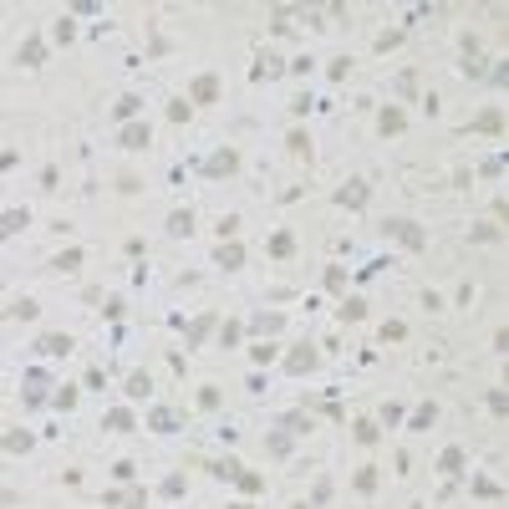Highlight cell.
Masks as SVG:
<instances>
[{
  "instance_id": "cell-1",
  "label": "cell",
  "mask_w": 509,
  "mask_h": 509,
  "mask_svg": "<svg viewBox=\"0 0 509 509\" xmlns=\"http://www.w3.org/2000/svg\"><path fill=\"white\" fill-rule=\"evenodd\" d=\"M377 235H387V240H402L413 254L428 245V235H423V224L418 219H397V214H387V219H377Z\"/></svg>"
},
{
  "instance_id": "cell-2",
  "label": "cell",
  "mask_w": 509,
  "mask_h": 509,
  "mask_svg": "<svg viewBox=\"0 0 509 509\" xmlns=\"http://www.w3.org/2000/svg\"><path fill=\"white\" fill-rule=\"evenodd\" d=\"M20 402H26L31 413H41L51 402V372L46 367H31L26 377H20Z\"/></svg>"
},
{
  "instance_id": "cell-3",
  "label": "cell",
  "mask_w": 509,
  "mask_h": 509,
  "mask_svg": "<svg viewBox=\"0 0 509 509\" xmlns=\"http://www.w3.org/2000/svg\"><path fill=\"white\" fill-rule=\"evenodd\" d=\"M336 204H342V209H352V214H362V209L372 204V183H367L362 174H356V179H347L342 188H336Z\"/></svg>"
},
{
  "instance_id": "cell-4",
  "label": "cell",
  "mask_w": 509,
  "mask_h": 509,
  "mask_svg": "<svg viewBox=\"0 0 509 509\" xmlns=\"http://www.w3.org/2000/svg\"><path fill=\"white\" fill-rule=\"evenodd\" d=\"M316 367H321V352H316L311 342H295V347L285 352V372H290V377H306V372H316Z\"/></svg>"
},
{
  "instance_id": "cell-5",
  "label": "cell",
  "mask_w": 509,
  "mask_h": 509,
  "mask_svg": "<svg viewBox=\"0 0 509 509\" xmlns=\"http://www.w3.org/2000/svg\"><path fill=\"white\" fill-rule=\"evenodd\" d=\"M204 174L209 179H235L240 174V153H235V148H214V153L204 158Z\"/></svg>"
},
{
  "instance_id": "cell-6",
  "label": "cell",
  "mask_w": 509,
  "mask_h": 509,
  "mask_svg": "<svg viewBox=\"0 0 509 509\" xmlns=\"http://www.w3.org/2000/svg\"><path fill=\"white\" fill-rule=\"evenodd\" d=\"M224 87H219V77L214 72H199L194 82H188V102H194V108H209V102H214Z\"/></svg>"
},
{
  "instance_id": "cell-7",
  "label": "cell",
  "mask_w": 509,
  "mask_h": 509,
  "mask_svg": "<svg viewBox=\"0 0 509 509\" xmlns=\"http://www.w3.org/2000/svg\"><path fill=\"white\" fill-rule=\"evenodd\" d=\"M285 72V56L281 51H260L250 61V82H270V77H281Z\"/></svg>"
},
{
  "instance_id": "cell-8",
  "label": "cell",
  "mask_w": 509,
  "mask_h": 509,
  "mask_svg": "<svg viewBox=\"0 0 509 509\" xmlns=\"http://www.w3.org/2000/svg\"><path fill=\"white\" fill-rule=\"evenodd\" d=\"M463 133H479V138H504V112H499V108H484L469 127H463Z\"/></svg>"
},
{
  "instance_id": "cell-9",
  "label": "cell",
  "mask_w": 509,
  "mask_h": 509,
  "mask_svg": "<svg viewBox=\"0 0 509 509\" xmlns=\"http://www.w3.org/2000/svg\"><path fill=\"white\" fill-rule=\"evenodd\" d=\"M163 229H168V240H188V235L199 229V219H194V209H174Z\"/></svg>"
},
{
  "instance_id": "cell-10",
  "label": "cell",
  "mask_w": 509,
  "mask_h": 509,
  "mask_svg": "<svg viewBox=\"0 0 509 509\" xmlns=\"http://www.w3.org/2000/svg\"><path fill=\"white\" fill-rule=\"evenodd\" d=\"M209 331H214V311H204V316H194V321H188V326H183V342H188V347H194V352H199V347L209 342Z\"/></svg>"
},
{
  "instance_id": "cell-11",
  "label": "cell",
  "mask_w": 509,
  "mask_h": 509,
  "mask_svg": "<svg viewBox=\"0 0 509 509\" xmlns=\"http://www.w3.org/2000/svg\"><path fill=\"white\" fill-rule=\"evenodd\" d=\"M377 127H382V138L408 133V112H402V108H382V112H377Z\"/></svg>"
},
{
  "instance_id": "cell-12",
  "label": "cell",
  "mask_w": 509,
  "mask_h": 509,
  "mask_svg": "<svg viewBox=\"0 0 509 509\" xmlns=\"http://www.w3.org/2000/svg\"><path fill=\"white\" fill-rule=\"evenodd\" d=\"M117 143L122 148H148V143H153V127H148V122H122Z\"/></svg>"
},
{
  "instance_id": "cell-13",
  "label": "cell",
  "mask_w": 509,
  "mask_h": 509,
  "mask_svg": "<svg viewBox=\"0 0 509 509\" xmlns=\"http://www.w3.org/2000/svg\"><path fill=\"white\" fill-rule=\"evenodd\" d=\"M15 61H20V67H41V61H46V41L26 36V41H20V51H15Z\"/></svg>"
},
{
  "instance_id": "cell-14",
  "label": "cell",
  "mask_w": 509,
  "mask_h": 509,
  "mask_svg": "<svg viewBox=\"0 0 509 509\" xmlns=\"http://www.w3.org/2000/svg\"><path fill=\"white\" fill-rule=\"evenodd\" d=\"M148 428H153V433H179L183 418H179L174 408H153V413H148Z\"/></svg>"
},
{
  "instance_id": "cell-15",
  "label": "cell",
  "mask_w": 509,
  "mask_h": 509,
  "mask_svg": "<svg viewBox=\"0 0 509 509\" xmlns=\"http://www.w3.org/2000/svg\"><path fill=\"white\" fill-rule=\"evenodd\" d=\"M265 250H270V260H295V235L290 229H275Z\"/></svg>"
},
{
  "instance_id": "cell-16",
  "label": "cell",
  "mask_w": 509,
  "mask_h": 509,
  "mask_svg": "<svg viewBox=\"0 0 509 509\" xmlns=\"http://www.w3.org/2000/svg\"><path fill=\"white\" fill-rule=\"evenodd\" d=\"M138 108H143V92H122V97L112 102V117H117V122H138Z\"/></svg>"
},
{
  "instance_id": "cell-17",
  "label": "cell",
  "mask_w": 509,
  "mask_h": 509,
  "mask_svg": "<svg viewBox=\"0 0 509 509\" xmlns=\"http://www.w3.org/2000/svg\"><path fill=\"white\" fill-rule=\"evenodd\" d=\"M214 265H219V270H240V265H245V245L224 240V245L214 250Z\"/></svg>"
},
{
  "instance_id": "cell-18",
  "label": "cell",
  "mask_w": 509,
  "mask_h": 509,
  "mask_svg": "<svg viewBox=\"0 0 509 509\" xmlns=\"http://www.w3.org/2000/svg\"><path fill=\"white\" fill-rule=\"evenodd\" d=\"M36 352L41 356H67L72 352V336L67 331H51V336H41V342H36Z\"/></svg>"
},
{
  "instance_id": "cell-19",
  "label": "cell",
  "mask_w": 509,
  "mask_h": 509,
  "mask_svg": "<svg viewBox=\"0 0 509 509\" xmlns=\"http://www.w3.org/2000/svg\"><path fill=\"white\" fill-rule=\"evenodd\" d=\"M352 433H356V443H362V449H377L382 423H377V418H356V423H352Z\"/></svg>"
},
{
  "instance_id": "cell-20",
  "label": "cell",
  "mask_w": 509,
  "mask_h": 509,
  "mask_svg": "<svg viewBox=\"0 0 509 509\" xmlns=\"http://www.w3.org/2000/svg\"><path fill=\"white\" fill-rule=\"evenodd\" d=\"M26 224H31V209H20V204H15V209H6V214H0V235L11 240L15 229H26Z\"/></svg>"
},
{
  "instance_id": "cell-21",
  "label": "cell",
  "mask_w": 509,
  "mask_h": 509,
  "mask_svg": "<svg viewBox=\"0 0 509 509\" xmlns=\"http://www.w3.org/2000/svg\"><path fill=\"white\" fill-rule=\"evenodd\" d=\"M122 392H127V402H143L148 392H153V377H148V372H133V377L122 382Z\"/></svg>"
},
{
  "instance_id": "cell-22",
  "label": "cell",
  "mask_w": 509,
  "mask_h": 509,
  "mask_svg": "<svg viewBox=\"0 0 509 509\" xmlns=\"http://www.w3.org/2000/svg\"><path fill=\"white\" fill-rule=\"evenodd\" d=\"M275 428H285V433H311L316 418H306V413H281V418H275Z\"/></svg>"
},
{
  "instance_id": "cell-23",
  "label": "cell",
  "mask_w": 509,
  "mask_h": 509,
  "mask_svg": "<svg viewBox=\"0 0 509 509\" xmlns=\"http://www.w3.org/2000/svg\"><path fill=\"white\" fill-rule=\"evenodd\" d=\"M402 423H408V428H418V433L433 428V423H438V402H423V408H418L413 418H402Z\"/></svg>"
},
{
  "instance_id": "cell-24",
  "label": "cell",
  "mask_w": 509,
  "mask_h": 509,
  "mask_svg": "<svg viewBox=\"0 0 509 509\" xmlns=\"http://www.w3.org/2000/svg\"><path fill=\"white\" fill-rule=\"evenodd\" d=\"M82 260H87V250H61V254H51V270H82Z\"/></svg>"
},
{
  "instance_id": "cell-25",
  "label": "cell",
  "mask_w": 509,
  "mask_h": 509,
  "mask_svg": "<svg viewBox=\"0 0 509 509\" xmlns=\"http://www.w3.org/2000/svg\"><path fill=\"white\" fill-rule=\"evenodd\" d=\"M250 331H260V336H275V331H285V316L265 311V316H254V321H250Z\"/></svg>"
},
{
  "instance_id": "cell-26",
  "label": "cell",
  "mask_w": 509,
  "mask_h": 509,
  "mask_svg": "<svg viewBox=\"0 0 509 509\" xmlns=\"http://www.w3.org/2000/svg\"><path fill=\"white\" fill-rule=\"evenodd\" d=\"M102 423H108L112 433H133V423H138V418H133V408H112V413L102 418Z\"/></svg>"
},
{
  "instance_id": "cell-27",
  "label": "cell",
  "mask_w": 509,
  "mask_h": 509,
  "mask_svg": "<svg viewBox=\"0 0 509 509\" xmlns=\"http://www.w3.org/2000/svg\"><path fill=\"white\" fill-rule=\"evenodd\" d=\"M270 453H275V458H290V453H295V433L275 428V433H270Z\"/></svg>"
},
{
  "instance_id": "cell-28",
  "label": "cell",
  "mask_w": 509,
  "mask_h": 509,
  "mask_svg": "<svg viewBox=\"0 0 509 509\" xmlns=\"http://www.w3.org/2000/svg\"><path fill=\"white\" fill-rule=\"evenodd\" d=\"M31 443H36V438H31L26 428H6V453H31Z\"/></svg>"
},
{
  "instance_id": "cell-29",
  "label": "cell",
  "mask_w": 509,
  "mask_h": 509,
  "mask_svg": "<svg viewBox=\"0 0 509 509\" xmlns=\"http://www.w3.org/2000/svg\"><path fill=\"white\" fill-rule=\"evenodd\" d=\"M204 469L214 474V479H240V463H235V458H204Z\"/></svg>"
},
{
  "instance_id": "cell-30",
  "label": "cell",
  "mask_w": 509,
  "mask_h": 509,
  "mask_svg": "<svg viewBox=\"0 0 509 509\" xmlns=\"http://www.w3.org/2000/svg\"><path fill=\"white\" fill-rule=\"evenodd\" d=\"M245 342V321H235V316H229V321L219 326V347H240Z\"/></svg>"
},
{
  "instance_id": "cell-31",
  "label": "cell",
  "mask_w": 509,
  "mask_h": 509,
  "mask_svg": "<svg viewBox=\"0 0 509 509\" xmlns=\"http://www.w3.org/2000/svg\"><path fill=\"white\" fill-rule=\"evenodd\" d=\"M438 469H443V474H458V469H463V449H458V443H449V449L438 453Z\"/></svg>"
},
{
  "instance_id": "cell-32",
  "label": "cell",
  "mask_w": 509,
  "mask_h": 509,
  "mask_svg": "<svg viewBox=\"0 0 509 509\" xmlns=\"http://www.w3.org/2000/svg\"><path fill=\"white\" fill-rule=\"evenodd\" d=\"M158 494H163V499H183V494H188V479H183V474H168V479L158 484Z\"/></svg>"
},
{
  "instance_id": "cell-33",
  "label": "cell",
  "mask_w": 509,
  "mask_h": 509,
  "mask_svg": "<svg viewBox=\"0 0 509 509\" xmlns=\"http://www.w3.org/2000/svg\"><path fill=\"white\" fill-rule=\"evenodd\" d=\"M36 311H41L36 301H11L6 306V321H36Z\"/></svg>"
},
{
  "instance_id": "cell-34",
  "label": "cell",
  "mask_w": 509,
  "mask_h": 509,
  "mask_svg": "<svg viewBox=\"0 0 509 509\" xmlns=\"http://www.w3.org/2000/svg\"><path fill=\"white\" fill-rule=\"evenodd\" d=\"M285 148H290L295 158H306V163H311V138L301 133V127H295V133H285Z\"/></svg>"
},
{
  "instance_id": "cell-35",
  "label": "cell",
  "mask_w": 509,
  "mask_h": 509,
  "mask_svg": "<svg viewBox=\"0 0 509 509\" xmlns=\"http://www.w3.org/2000/svg\"><path fill=\"white\" fill-rule=\"evenodd\" d=\"M469 240H474V245H489V240H499V224H494V219H479V224L469 229Z\"/></svg>"
},
{
  "instance_id": "cell-36",
  "label": "cell",
  "mask_w": 509,
  "mask_h": 509,
  "mask_svg": "<svg viewBox=\"0 0 509 509\" xmlns=\"http://www.w3.org/2000/svg\"><path fill=\"white\" fill-rule=\"evenodd\" d=\"M402 336H408V326H402V321H382V326H377V342H387V347L402 342Z\"/></svg>"
},
{
  "instance_id": "cell-37",
  "label": "cell",
  "mask_w": 509,
  "mask_h": 509,
  "mask_svg": "<svg viewBox=\"0 0 509 509\" xmlns=\"http://www.w3.org/2000/svg\"><path fill=\"white\" fill-rule=\"evenodd\" d=\"M51 408H56V413H72V408H77V387H72V382H67V387H56Z\"/></svg>"
},
{
  "instance_id": "cell-38",
  "label": "cell",
  "mask_w": 509,
  "mask_h": 509,
  "mask_svg": "<svg viewBox=\"0 0 509 509\" xmlns=\"http://www.w3.org/2000/svg\"><path fill=\"white\" fill-rule=\"evenodd\" d=\"M352 484H356V494H372V489H377V469H372V463H362Z\"/></svg>"
},
{
  "instance_id": "cell-39",
  "label": "cell",
  "mask_w": 509,
  "mask_h": 509,
  "mask_svg": "<svg viewBox=\"0 0 509 509\" xmlns=\"http://www.w3.org/2000/svg\"><path fill=\"white\" fill-rule=\"evenodd\" d=\"M235 484H240V494H265V479H260V474H250V469H240V479H235Z\"/></svg>"
},
{
  "instance_id": "cell-40",
  "label": "cell",
  "mask_w": 509,
  "mask_h": 509,
  "mask_svg": "<svg viewBox=\"0 0 509 509\" xmlns=\"http://www.w3.org/2000/svg\"><path fill=\"white\" fill-rule=\"evenodd\" d=\"M331 494H336V489H331V479L321 474V479L311 484V499H306V504H331Z\"/></svg>"
},
{
  "instance_id": "cell-41",
  "label": "cell",
  "mask_w": 509,
  "mask_h": 509,
  "mask_svg": "<svg viewBox=\"0 0 509 509\" xmlns=\"http://www.w3.org/2000/svg\"><path fill=\"white\" fill-rule=\"evenodd\" d=\"M188 112H194V102H188V97H174V102H168V122H188Z\"/></svg>"
},
{
  "instance_id": "cell-42",
  "label": "cell",
  "mask_w": 509,
  "mask_h": 509,
  "mask_svg": "<svg viewBox=\"0 0 509 509\" xmlns=\"http://www.w3.org/2000/svg\"><path fill=\"white\" fill-rule=\"evenodd\" d=\"M362 316H367V301H362V295H352V301L342 306V321L352 326V321H362Z\"/></svg>"
},
{
  "instance_id": "cell-43",
  "label": "cell",
  "mask_w": 509,
  "mask_h": 509,
  "mask_svg": "<svg viewBox=\"0 0 509 509\" xmlns=\"http://www.w3.org/2000/svg\"><path fill=\"white\" fill-rule=\"evenodd\" d=\"M321 281H326V290L336 295V290H347V270H342V265H326V275H321Z\"/></svg>"
},
{
  "instance_id": "cell-44",
  "label": "cell",
  "mask_w": 509,
  "mask_h": 509,
  "mask_svg": "<svg viewBox=\"0 0 509 509\" xmlns=\"http://www.w3.org/2000/svg\"><path fill=\"white\" fill-rule=\"evenodd\" d=\"M397 97H418V72H397Z\"/></svg>"
},
{
  "instance_id": "cell-45",
  "label": "cell",
  "mask_w": 509,
  "mask_h": 509,
  "mask_svg": "<svg viewBox=\"0 0 509 509\" xmlns=\"http://www.w3.org/2000/svg\"><path fill=\"white\" fill-rule=\"evenodd\" d=\"M484 402H489V413H494V418H504V413H509V397H504V387H489V397H484Z\"/></svg>"
},
{
  "instance_id": "cell-46",
  "label": "cell",
  "mask_w": 509,
  "mask_h": 509,
  "mask_svg": "<svg viewBox=\"0 0 509 509\" xmlns=\"http://www.w3.org/2000/svg\"><path fill=\"white\" fill-rule=\"evenodd\" d=\"M382 428H397V423H402V408H397V402H382Z\"/></svg>"
},
{
  "instance_id": "cell-47",
  "label": "cell",
  "mask_w": 509,
  "mask_h": 509,
  "mask_svg": "<svg viewBox=\"0 0 509 509\" xmlns=\"http://www.w3.org/2000/svg\"><path fill=\"white\" fill-rule=\"evenodd\" d=\"M463 72H469V77H484V72H489V61H484V51H479V56H463Z\"/></svg>"
},
{
  "instance_id": "cell-48",
  "label": "cell",
  "mask_w": 509,
  "mask_h": 509,
  "mask_svg": "<svg viewBox=\"0 0 509 509\" xmlns=\"http://www.w3.org/2000/svg\"><path fill=\"white\" fill-rule=\"evenodd\" d=\"M402 46V31H382L377 36V51H397Z\"/></svg>"
},
{
  "instance_id": "cell-49",
  "label": "cell",
  "mask_w": 509,
  "mask_h": 509,
  "mask_svg": "<svg viewBox=\"0 0 509 509\" xmlns=\"http://www.w3.org/2000/svg\"><path fill=\"white\" fill-rule=\"evenodd\" d=\"M347 72H352V56H336V61H331V67H326V77H331V82H342Z\"/></svg>"
},
{
  "instance_id": "cell-50",
  "label": "cell",
  "mask_w": 509,
  "mask_h": 509,
  "mask_svg": "<svg viewBox=\"0 0 509 509\" xmlns=\"http://www.w3.org/2000/svg\"><path fill=\"white\" fill-rule=\"evenodd\" d=\"M199 408L214 413V408H219V387H199Z\"/></svg>"
},
{
  "instance_id": "cell-51",
  "label": "cell",
  "mask_w": 509,
  "mask_h": 509,
  "mask_svg": "<svg viewBox=\"0 0 509 509\" xmlns=\"http://www.w3.org/2000/svg\"><path fill=\"white\" fill-rule=\"evenodd\" d=\"M474 494L479 499H499V484L494 479H474Z\"/></svg>"
},
{
  "instance_id": "cell-52",
  "label": "cell",
  "mask_w": 509,
  "mask_h": 509,
  "mask_svg": "<svg viewBox=\"0 0 509 509\" xmlns=\"http://www.w3.org/2000/svg\"><path fill=\"white\" fill-rule=\"evenodd\" d=\"M102 311H108V316H112V321H122V311H127V301H122V295H108V301H102Z\"/></svg>"
},
{
  "instance_id": "cell-53",
  "label": "cell",
  "mask_w": 509,
  "mask_h": 509,
  "mask_svg": "<svg viewBox=\"0 0 509 509\" xmlns=\"http://www.w3.org/2000/svg\"><path fill=\"white\" fill-rule=\"evenodd\" d=\"M72 36H77V26H72V15H61V20H56V41H61V46H67V41H72Z\"/></svg>"
},
{
  "instance_id": "cell-54",
  "label": "cell",
  "mask_w": 509,
  "mask_h": 509,
  "mask_svg": "<svg viewBox=\"0 0 509 509\" xmlns=\"http://www.w3.org/2000/svg\"><path fill=\"white\" fill-rule=\"evenodd\" d=\"M458 46H463V56H479V36H474V31H463V36H458Z\"/></svg>"
},
{
  "instance_id": "cell-55",
  "label": "cell",
  "mask_w": 509,
  "mask_h": 509,
  "mask_svg": "<svg viewBox=\"0 0 509 509\" xmlns=\"http://www.w3.org/2000/svg\"><path fill=\"white\" fill-rule=\"evenodd\" d=\"M479 174H484V179H499V174H504V158H484Z\"/></svg>"
},
{
  "instance_id": "cell-56",
  "label": "cell",
  "mask_w": 509,
  "mask_h": 509,
  "mask_svg": "<svg viewBox=\"0 0 509 509\" xmlns=\"http://www.w3.org/2000/svg\"><path fill=\"white\" fill-rule=\"evenodd\" d=\"M102 382H108V377H102L97 367H87V372H82V387H92V392H97V387H102Z\"/></svg>"
},
{
  "instance_id": "cell-57",
  "label": "cell",
  "mask_w": 509,
  "mask_h": 509,
  "mask_svg": "<svg viewBox=\"0 0 509 509\" xmlns=\"http://www.w3.org/2000/svg\"><path fill=\"white\" fill-rule=\"evenodd\" d=\"M148 51H153V56H168V41H163V31H153V36H148Z\"/></svg>"
},
{
  "instance_id": "cell-58",
  "label": "cell",
  "mask_w": 509,
  "mask_h": 509,
  "mask_svg": "<svg viewBox=\"0 0 509 509\" xmlns=\"http://www.w3.org/2000/svg\"><path fill=\"white\" fill-rule=\"evenodd\" d=\"M112 479H133V458H117L112 463Z\"/></svg>"
},
{
  "instance_id": "cell-59",
  "label": "cell",
  "mask_w": 509,
  "mask_h": 509,
  "mask_svg": "<svg viewBox=\"0 0 509 509\" xmlns=\"http://www.w3.org/2000/svg\"><path fill=\"white\" fill-rule=\"evenodd\" d=\"M489 214H494V224H499V229H504V224H509V204H504V199H499V204H494V209H489Z\"/></svg>"
},
{
  "instance_id": "cell-60",
  "label": "cell",
  "mask_w": 509,
  "mask_h": 509,
  "mask_svg": "<svg viewBox=\"0 0 509 509\" xmlns=\"http://www.w3.org/2000/svg\"><path fill=\"white\" fill-rule=\"evenodd\" d=\"M489 82H494V87H504V82H509V67H504V61H499V67H489Z\"/></svg>"
},
{
  "instance_id": "cell-61",
  "label": "cell",
  "mask_w": 509,
  "mask_h": 509,
  "mask_svg": "<svg viewBox=\"0 0 509 509\" xmlns=\"http://www.w3.org/2000/svg\"><path fill=\"white\" fill-rule=\"evenodd\" d=\"M97 504H133V499H127V494H122V489H108V494H102V499H97Z\"/></svg>"
}]
</instances>
